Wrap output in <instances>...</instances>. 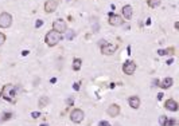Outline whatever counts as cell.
<instances>
[{
    "instance_id": "1",
    "label": "cell",
    "mask_w": 179,
    "mask_h": 126,
    "mask_svg": "<svg viewBox=\"0 0 179 126\" xmlns=\"http://www.w3.org/2000/svg\"><path fill=\"white\" fill-rule=\"evenodd\" d=\"M16 93H18V87L15 85H4V87H3L2 90V97L4 98V99H7L8 102H15V97H16Z\"/></svg>"
},
{
    "instance_id": "2",
    "label": "cell",
    "mask_w": 179,
    "mask_h": 126,
    "mask_svg": "<svg viewBox=\"0 0 179 126\" xmlns=\"http://www.w3.org/2000/svg\"><path fill=\"white\" fill-rule=\"evenodd\" d=\"M61 39H62V34L57 32V31H54V30H53V31H50V32H47L46 36H45L46 44L50 46V47H54V46H57L59 42H61Z\"/></svg>"
},
{
    "instance_id": "3",
    "label": "cell",
    "mask_w": 179,
    "mask_h": 126,
    "mask_svg": "<svg viewBox=\"0 0 179 126\" xmlns=\"http://www.w3.org/2000/svg\"><path fill=\"white\" fill-rule=\"evenodd\" d=\"M12 24V16L8 12L0 14V28H8Z\"/></svg>"
},
{
    "instance_id": "4",
    "label": "cell",
    "mask_w": 179,
    "mask_h": 126,
    "mask_svg": "<svg viewBox=\"0 0 179 126\" xmlns=\"http://www.w3.org/2000/svg\"><path fill=\"white\" fill-rule=\"evenodd\" d=\"M84 111L81 109H73L70 113V119L74 122V124H80V122L84 121Z\"/></svg>"
},
{
    "instance_id": "5",
    "label": "cell",
    "mask_w": 179,
    "mask_h": 126,
    "mask_svg": "<svg viewBox=\"0 0 179 126\" xmlns=\"http://www.w3.org/2000/svg\"><path fill=\"white\" fill-rule=\"evenodd\" d=\"M53 30L59 34H64V32H66V30H67V24H66L65 20L57 19V20H54V23H53Z\"/></svg>"
},
{
    "instance_id": "6",
    "label": "cell",
    "mask_w": 179,
    "mask_h": 126,
    "mask_svg": "<svg viewBox=\"0 0 179 126\" xmlns=\"http://www.w3.org/2000/svg\"><path fill=\"white\" fill-rule=\"evenodd\" d=\"M116 50H117V46L112 43H104L101 46V54L104 55H112L116 53Z\"/></svg>"
},
{
    "instance_id": "7",
    "label": "cell",
    "mask_w": 179,
    "mask_h": 126,
    "mask_svg": "<svg viewBox=\"0 0 179 126\" xmlns=\"http://www.w3.org/2000/svg\"><path fill=\"white\" fill-rule=\"evenodd\" d=\"M124 23V19H122V16H120V15L117 14H109V24L113 27H119L121 26V24Z\"/></svg>"
},
{
    "instance_id": "8",
    "label": "cell",
    "mask_w": 179,
    "mask_h": 126,
    "mask_svg": "<svg viewBox=\"0 0 179 126\" xmlns=\"http://www.w3.org/2000/svg\"><path fill=\"white\" fill-rule=\"evenodd\" d=\"M122 71H124L127 75H132L135 71H136V63L132 62V60H128L122 64Z\"/></svg>"
},
{
    "instance_id": "9",
    "label": "cell",
    "mask_w": 179,
    "mask_h": 126,
    "mask_svg": "<svg viewBox=\"0 0 179 126\" xmlns=\"http://www.w3.org/2000/svg\"><path fill=\"white\" fill-rule=\"evenodd\" d=\"M58 8V2L57 0H47L45 3V11L47 14H53Z\"/></svg>"
},
{
    "instance_id": "10",
    "label": "cell",
    "mask_w": 179,
    "mask_h": 126,
    "mask_svg": "<svg viewBox=\"0 0 179 126\" xmlns=\"http://www.w3.org/2000/svg\"><path fill=\"white\" fill-rule=\"evenodd\" d=\"M164 107L167 110H170V111H178L179 105H178V102L175 99H167L164 102Z\"/></svg>"
},
{
    "instance_id": "11",
    "label": "cell",
    "mask_w": 179,
    "mask_h": 126,
    "mask_svg": "<svg viewBox=\"0 0 179 126\" xmlns=\"http://www.w3.org/2000/svg\"><path fill=\"white\" fill-rule=\"evenodd\" d=\"M121 12H122V16H124L125 20H129L132 18V15H133V10H132L131 5H124L121 8Z\"/></svg>"
},
{
    "instance_id": "12",
    "label": "cell",
    "mask_w": 179,
    "mask_h": 126,
    "mask_svg": "<svg viewBox=\"0 0 179 126\" xmlns=\"http://www.w3.org/2000/svg\"><path fill=\"white\" fill-rule=\"evenodd\" d=\"M108 114L111 117H117L119 114H120V106L116 105V103H113V105H111L108 107Z\"/></svg>"
},
{
    "instance_id": "13",
    "label": "cell",
    "mask_w": 179,
    "mask_h": 126,
    "mask_svg": "<svg viewBox=\"0 0 179 126\" xmlns=\"http://www.w3.org/2000/svg\"><path fill=\"white\" fill-rule=\"evenodd\" d=\"M128 103H129V106L132 109H139L140 106V98L136 97V95H133V97H129V99H128Z\"/></svg>"
},
{
    "instance_id": "14",
    "label": "cell",
    "mask_w": 179,
    "mask_h": 126,
    "mask_svg": "<svg viewBox=\"0 0 179 126\" xmlns=\"http://www.w3.org/2000/svg\"><path fill=\"white\" fill-rule=\"evenodd\" d=\"M172 83H174V79L172 78H164L162 83H159V86L162 89H168V87H171L172 86Z\"/></svg>"
},
{
    "instance_id": "15",
    "label": "cell",
    "mask_w": 179,
    "mask_h": 126,
    "mask_svg": "<svg viewBox=\"0 0 179 126\" xmlns=\"http://www.w3.org/2000/svg\"><path fill=\"white\" fill-rule=\"evenodd\" d=\"M81 66H82V60H81L80 58H75V59L73 60V70L74 71H80Z\"/></svg>"
},
{
    "instance_id": "16",
    "label": "cell",
    "mask_w": 179,
    "mask_h": 126,
    "mask_svg": "<svg viewBox=\"0 0 179 126\" xmlns=\"http://www.w3.org/2000/svg\"><path fill=\"white\" fill-rule=\"evenodd\" d=\"M174 53H175V48L174 47L166 48V50H158L159 55H174Z\"/></svg>"
},
{
    "instance_id": "17",
    "label": "cell",
    "mask_w": 179,
    "mask_h": 126,
    "mask_svg": "<svg viewBox=\"0 0 179 126\" xmlns=\"http://www.w3.org/2000/svg\"><path fill=\"white\" fill-rule=\"evenodd\" d=\"M160 2H162V0H148L147 4H148V7H151V8H158L160 5Z\"/></svg>"
},
{
    "instance_id": "18",
    "label": "cell",
    "mask_w": 179,
    "mask_h": 126,
    "mask_svg": "<svg viewBox=\"0 0 179 126\" xmlns=\"http://www.w3.org/2000/svg\"><path fill=\"white\" fill-rule=\"evenodd\" d=\"M49 102H50L49 97H42V98H39L38 105H39V107H45V106H47V103H49Z\"/></svg>"
},
{
    "instance_id": "19",
    "label": "cell",
    "mask_w": 179,
    "mask_h": 126,
    "mask_svg": "<svg viewBox=\"0 0 179 126\" xmlns=\"http://www.w3.org/2000/svg\"><path fill=\"white\" fill-rule=\"evenodd\" d=\"M12 118V113H4L2 117V121H8V119Z\"/></svg>"
},
{
    "instance_id": "20",
    "label": "cell",
    "mask_w": 179,
    "mask_h": 126,
    "mask_svg": "<svg viewBox=\"0 0 179 126\" xmlns=\"http://www.w3.org/2000/svg\"><path fill=\"white\" fill-rule=\"evenodd\" d=\"M159 124L162 126H166V124H167V117H166V115L160 117V118H159Z\"/></svg>"
},
{
    "instance_id": "21",
    "label": "cell",
    "mask_w": 179,
    "mask_h": 126,
    "mask_svg": "<svg viewBox=\"0 0 179 126\" xmlns=\"http://www.w3.org/2000/svg\"><path fill=\"white\" fill-rule=\"evenodd\" d=\"M5 39H7V38H5V35H4V34H3V32H0V47H2V46L4 44Z\"/></svg>"
},
{
    "instance_id": "22",
    "label": "cell",
    "mask_w": 179,
    "mask_h": 126,
    "mask_svg": "<svg viewBox=\"0 0 179 126\" xmlns=\"http://www.w3.org/2000/svg\"><path fill=\"white\" fill-rule=\"evenodd\" d=\"M31 117H33L34 119H36V118H39V117H40V113H38V111H33V113H31Z\"/></svg>"
},
{
    "instance_id": "23",
    "label": "cell",
    "mask_w": 179,
    "mask_h": 126,
    "mask_svg": "<svg viewBox=\"0 0 179 126\" xmlns=\"http://www.w3.org/2000/svg\"><path fill=\"white\" fill-rule=\"evenodd\" d=\"M177 124V121H175V119H167V124H166V126H172V125H175Z\"/></svg>"
},
{
    "instance_id": "24",
    "label": "cell",
    "mask_w": 179,
    "mask_h": 126,
    "mask_svg": "<svg viewBox=\"0 0 179 126\" xmlns=\"http://www.w3.org/2000/svg\"><path fill=\"white\" fill-rule=\"evenodd\" d=\"M40 26H43V21H42V20H38L36 24H35V27H36V28H39Z\"/></svg>"
},
{
    "instance_id": "25",
    "label": "cell",
    "mask_w": 179,
    "mask_h": 126,
    "mask_svg": "<svg viewBox=\"0 0 179 126\" xmlns=\"http://www.w3.org/2000/svg\"><path fill=\"white\" fill-rule=\"evenodd\" d=\"M100 126H111V125H109L106 121H104V122H100Z\"/></svg>"
},
{
    "instance_id": "26",
    "label": "cell",
    "mask_w": 179,
    "mask_h": 126,
    "mask_svg": "<svg viewBox=\"0 0 179 126\" xmlns=\"http://www.w3.org/2000/svg\"><path fill=\"white\" fill-rule=\"evenodd\" d=\"M80 89V83H74V90H78Z\"/></svg>"
},
{
    "instance_id": "27",
    "label": "cell",
    "mask_w": 179,
    "mask_h": 126,
    "mask_svg": "<svg viewBox=\"0 0 179 126\" xmlns=\"http://www.w3.org/2000/svg\"><path fill=\"white\" fill-rule=\"evenodd\" d=\"M67 105H73V98H71V99H67Z\"/></svg>"
},
{
    "instance_id": "28",
    "label": "cell",
    "mask_w": 179,
    "mask_h": 126,
    "mask_svg": "<svg viewBox=\"0 0 179 126\" xmlns=\"http://www.w3.org/2000/svg\"><path fill=\"white\" fill-rule=\"evenodd\" d=\"M28 54V51L27 50H24V51H22V55H27Z\"/></svg>"
},
{
    "instance_id": "29",
    "label": "cell",
    "mask_w": 179,
    "mask_h": 126,
    "mask_svg": "<svg viewBox=\"0 0 179 126\" xmlns=\"http://www.w3.org/2000/svg\"><path fill=\"white\" fill-rule=\"evenodd\" d=\"M162 98H163V94H162V93L158 94V99H162Z\"/></svg>"
},
{
    "instance_id": "30",
    "label": "cell",
    "mask_w": 179,
    "mask_h": 126,
    "mask_svg": "<svg viewBox=\"0 0 179 126\" xmlns=\"http://www.w3.org/2000/svg\"><path fill=\"white\" fill-rule=\"evenodd\" d=\"M42 126H47V125H46V124H43V125H42Z\"/></svg>"
}]
</instances>
